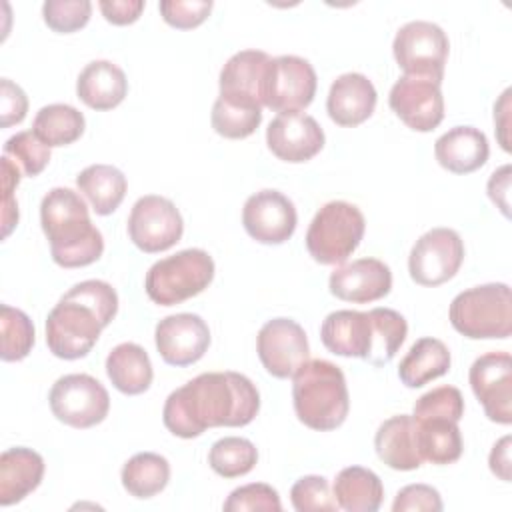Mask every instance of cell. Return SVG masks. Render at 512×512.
<instances>
[{"label":"cell","instance_id":"1","mask_svg":"<svg viewBox=\"0 0 512 512\" xmlns=\"http://www.w3.org/2000/svg\"><path fill=\"white\" fill-rule=\"evenodd\" d=\"M260 410V394L238 372H204L168 394L164 426L178 438H196L216 426H246Z\"/></svg>","mask_w":512,"mask_h":512},{"label":"cell","instance_id":"2","mask_svg":"<svg viewBox=\"0 0 512 512\" xmlns=\"http://www.w3.org/2000/svg\"><path fill=\"white\" fill-rule=\"evenodd\" d=\"M118 312V294L104 280L74 284L46 318V344L64 360L84 358Z\"/></svg>","mask_w":512,"mask_h":512},{"label":"cell","instance_id":"3","mask_svg":"<svg viewBox=\"0 0 512 512\" xmlns=\"http://www.w3.org/2000/svg\"><path fill=\"white\" fill-rule=\"evenodd\" d=\"M40 224L50 242L52 260L62 268L96 262L104 238L92 224L84 198L70 188H52L40 202Z\"/></svg>","mask_w":512,"mask_h":512},{"label":"cell","instance_id":"4","mask_svg":"<svg viewBox=\"0 0 512 512\" xmlns=\"http://www.w3.org/2000/svg\"><path fill=\"white\" fill-rule=\"evenodd\" d=\"M292 378L294 412L304 426L328 432L344 424L350 396L340 366L314 358L306 360Z\"/></svg>","mask_w":512,"mask_h":512},{"label":"cell","instance_id":"5","mask_svg":"<svg viewBox=\"0 0 512 512\" xmlns=\"http://www.w3.org/2000/svg\"><path fill=\"white\" fill-rule=\"evenodd\" d=\"M448 316L454 330L466 338H508L512 332L510 286L490 282L468 288L452 300Z\"/></svg>","mask_w":512,"mask_h":512},{"label":"cell","instance_id":"6","mask_svg":"<svg viewBox=\"0 0 512 512\" xmlns=\"http://www.w3.org/2000/svg\"><path fill=\"white\" fill-rule=\"evenodd\" d=\"M214 278V260L202 248H186L154 262L144 280L148 298L160 306H174L198 296Z\"/></svg>","mask_w":512,"mask_h":512},{"label":"cell","instance_id":"7","mask_svg":"<svg viewBox=\"0 0 512 512\" xmlns=\"http://www.w3.org/2000/svg\"><path fill=\"white\" fill-rule=\"evenodd\" d=\"M366 230L364 214L358 206L332 200L312 218L306 232L308 254L326 266H338L358 248Z\"/></svg>","mask_w":512,"mask_h":512},{"label":"cell","instance_id":"8","mask_svg":"<svg viewBox=\"0 0 512 512\" xmlns=\"http://www.w3.org/2000/svg\"><path fill=\"white\" fill-rule=\"evenodd\" d=\"M448 48L446 32L428 20L406 22L398 28L392 42L394 58L406 76L430 78L434 82L444 78Z\"/></svg>","mask_w":512,"mask_h":512},{"label":"cell","instance_id":"9","mask_svg":"<svg viewBox=\"0 0 512 512\" xmlns=\"http://www.w3.org/2000/svg\"><path fill=\"white\" fill-rule=\"evenodd\" d=\"M52 414L72 428H92L110 410L108 390L90 374L60 376L48 394Z\"/></svg>","mask_w":512,"mask_h":512},{"label":"cell","instance_id":"10","mask_svg":"<svg viewBox=\"0 0 512 512\" xmlns=\"http://www.w3.org/2000/svg\"><path fill=\"white\" fill-rule=\"evenodd\" d=\"M316 84V72L308 60L292 54L270 58L262 82V106L278 114L300 112L314 100Z\"/></svg>","mask_w":512,"mask_h":512},{"label":"cell","instance_id":"11","mask_svg":"<svg viewBox=\"0 0 512 512\" xmlns=\"http://www.w3.org/2000/svg\"><path fill=\"white\" fill-rule=\"evenodd\" d=\"M182 232L184 220L172 200L146 194L134 202L128 216V236L142 252H164L180 242Z\"/></svg>","mask_w":512,"mask_h":512},{"label":"cell","instance_id":"12","mask_svg":"<svg viewBox=\"0 0 512 512\" xmlns=\"http://www.w3.org/2000/svg\"><path fill=\"white\" fill-rule=\"evenodd\" d=\"M464 260V242L452 228L424 232L410 250L408 272L420 286H440L456 276Z\"/></svg>","mask_w":512,"mask_h":512},{"label":"cell","instance_id":"13","mask_svg":"<svg viewBox=\"0 0 512 512\" xmlns=\"http://www.w3.org/2000/svg\"><path fill=\"white\" fill-rule=\"evenodd\" d=\"M256 350L262 366L274 378H292L310 356L306 332L292 318L268 320L258 332Z\"/></svg>","mask_w":512,"mask_h":512},{"label":"cell","instance_id":"14","mask_svg":"<svg viewBox=\"0 0 512 512\" xmlns=\"http://www.w3.org/2000/svg\"><path fill=\"white\" fill-rule=\"evenodd\" d=\"M470 388L484 414L498 424L512 422V360L508 352H488L476 358L468 372Z\"/></svg>","mask_w":512,"mask_h":512},{"label":"cell","instance_id":"15","mask_svg":"<svg viewBox=\"0 0 512 512\" xmlns=\"http://www.w3.org/2000/svg\"><path fill=\"white\" fill-rule=\"evenodd\" d=\"M392 112L412 130L430 132L444 118V96L440 82L420 76H400L390 88Z\"/></svg>","mask_w":512,"mask_h":512},{"label":"cell","instance_id":"16","mask_svg":"<svg viewBox=\"0 0 512 512\" xmlns=\"http://www.w3.org/2000/svg\"><path fill=\"white\" fill-rule=\"evenodd\" d=\"M296 208L278 190H260L244 202L242 224L250 238L260 244H282L296 230Z\"/></svg>","mask_w":512,"mask_h":512},{"label":"cell","instance_id":"17","mask_svg":"<svg viewBox=\"0 0 512 512\" xmlns=\"http://www.w3.org/2000/svg\"><path fill=\"white\" fill-rule=\"evenodd\" d=\"M154 340L158 354L166 364L190 366L206 354L210 346V328L198 314H170L156 324Z\"/></svg>","mask_w":512,"mask_h":512},{"label":"cell","instance_id":"18","mask_svg":"<svg viewBox=\"0 0 512 512\" xmlns=\"http://www.w3.org/2000/svg\"><path fill=\"white\" fill-rule=\"evenodd\" d=\"M270 152L284 162H306L324 146V130L304 112H282L266 128Z\"/></svg>","mask_w":512,"mask_h":512},{"label":"cell","instance_id":"19","mask_svg":"<svg viewBox=\"0 0 512 512\" xmlns=\"http://www.w3.org/2000/svg\"><path fill=\"white\" fill-rule=\"evenodd\" d=\"M330 292L346 302L368 304L384 298L392 288V272L378 258H358L338 266L328 280Z\"/></svg>","mask_w":512,"mask_h":512},{"label":"cell","instance_id":"20","mask_svg":"<svg viewBox=\"0 0 512 512\" xmlns=\"http://www.w3.org/2000/svg\"><path fill=\"white\" fill-rule=\"evenodd\" d=\"M320 338L336 356L368 360L374 346V324L368 312L336 310L324 318Z\"/></svg>","mask_w":512,"mask_h":512},{"label":"cell","instance_id":"21","mask_svg":"<svg viewBox=\"0 0 512 512\" xmlns=\"http://www.w3.org/2000/svg\"><path fill=\"white\" fill-rule=\"evenodd\" d=\"M376 100V88L364 74L346 72L332 82L326 98V110L332 122L352 128L372 116Z\"/></svg>","mask_w":512,"mask_h":512},{"label":"cell","instance_id":"22","mask_svg":"<svg viewBox=\"0 0 512 512\" xmlns=\"http://www.w3.org/2000/svg\"><path fill=\"white\" fill-rule=\"evenodd\" d=\"M378 458L392 470H416L422 466L418 450V422L410 414H396L384 420L374 436Z\"/></svg>","mask_w":512,"mask_h":512},{"label":"cell","instance_id":"23","mask_svg":"<svg viewBox=\"0 0 512 512\" xmlns=\"http://www.w3.org/2000/svg\"><path fill=\"white\" fill-rule=\"evenodd\" d=\"M490 146L482 130L474 126H454L434 144L438 164L452 174H470L488 160Z\"/></svg>","mask_w":512,"mask_h":512},{"label":"cell","instance_id":"24","mask_svg":"<svg viewBox=\"0 0 512 512\" xmlns=\"http://www.w3.org/2000/svg\"><path fill=\"white\" fill-rule=\"evenodd\" d=\"M270 56L262 50H242L220 70V96L262 106V82Z\"/></svg>","mask_w":512,"mask_h":512},{"label":"cell","instance_id":"25","mask_svg":"<svg viewBox=\"0 0 512 512\" xmlns=\"http://www.w3.org/2000/svg\"><path fill=\"white\" fill-rule=\"evenodd\" d=\"M44 476V458L32 448H8L0 456V506H12L34 492Z\"/></svg>","mask_w":512,"mask_h":512},{"label":"cell","instance_id":"26","mask_svg":"<svg viewBox=\"0 0 512 512\" xmlns=\"http://www.w3.org/2000/svg\"><path fill=\"white\" fill-rule=\"evenodd\" d=\"M128 92V80L120 66L110 60L88 62L76 80L78 98L92 110L116 108Z\"/></svg>","mask_w":512,"mask_h":512},{"label":"cell","instance_id":"27","mask_svg":"<svg viewBox=\"0 0 512 512\" xmlns=\"http://www.w3.org/2000/svg\"><path fill=\"white\" fill-rule=\"evenodd\" d=\"M106 374L114 388L128 396L146 392L154 378L150 356L134 342H122L108 352Z\"/></svg>","mask_w":512,"mask_h":512},{"label":"cell","instance_id":"28","mask_svg":"<svg viewBox=\"0 0 512 512\" xmlns=\"http://www.w3.org/2000/svg\"><path fill=\"white\" fill-rule=\"evenodd\" d=\"M450 368V350L438 338L424 336L416 340L406 356L398 364V376L404 386L420 388L440 376Z\"/></svg>","mask_w":512,"mask_h":512},{"label":"cell","instance_id":"29","mask_svg":"<svg viewBox=\"0 0 512 512\" xmlns=\"http://www.w3.org/2000/svg\"><path fill=\"white\" fill-rule=\"evenodd\" d=\"M334 498L346 512H376L384 498V486L368 468H342L334 480Z\"/></svg>","mask_w":512,"mask_h":512},{"label":"cell","instance_id":"30","mask_svg":"<svg viewBox=\"0 0 512 512\" xmlns=\"http://www.w3.org/2000/svg\"><path fill=\"white\" fill-rule=\"evenodd\" d=\"M78 190L88 198L98 216L112 214L126 196V176L110 164L86 166L76 176Z\"/></svg>","mask_w":512,"mask_h":512},{"label":"cell","instance_id":"31","mask_svg":"<svg viewBox=\"0 0 512 512\" xmlns=\"http://www.w3.org/2000/svg\"><path fill=\"white\" fill-rule=\"evenodd\" d=\"M124 490L134 498H152L160 494L170 480V464L156 452H138L126 460L120 472Z\"/></svg>","mask_w":512,"mask_h":512},{"label":"cell","instance_id":"32","mask_svg":"<svg viewBox=\"0 0 512 512\" xmlns=\"http://www.w3.org/2000/svg\"><path fill=\"white\" fill-rule=\"evenodd\" d=\"M418 422V450L422 460L444 466L462 456V434L458 422L448 418H426Z\"/></svg>","mask_w":512,"mask_h":512},{"label":"cell","instance_id":"33","mask_svg":"<svg viewBox=\"0 0 512 512\" xmlns=\"http://www.w3.org/2000/svg\"><path fill=\"white\" fill-rule=\"evenodd\" d=\"M86 128L84 114L70 104L42 106L32 122V132L50 148L76 142Z\"/></svg>","mask_w":512,"mask_h":512},{"label":"cell","instance_id":"34","mask_svg":"<svg viewBox=\"0 0 512 512\" xmlns=\"http://www.w3.org/2000/svg\"><path fill=\"white\" fill-rule=\"evenodd\" d=\"M212 128L216 134L230 138V140H242L256 132V128L262 122V106L218 96L212 106L210 116Z\"/></svg>","mask_w":512,"mask_h":512},{"label":"cell","instance_id":"35","mask_svg":"<svg viewBox=\"0 0 512 512\" xmlns=\"http://www.w3.org/2000/svg\"><path fill=\"white\" fill-rule=\"evenodd\" d=\"M368 314L374 324V346L368 362L372 366H384L396 356L406 340L408 324L406 318L392 308H372Z\"/></svg>","mask_w":512,"mask_h":512},{"label":"cell","instance_id":"36","mask_svg":"<svg viewBox=\"0 0 512 512\" xmlns=\"http://www.w3.org/2000/svg\"><path fill=\"white\" fill-rule=\"evenodd\" d=\"M258 462V450L248 438L226 436L212 444L208 452L210 468L222 478H238L248 474Z\"/></svg>","mask_w":512,"mask_h":512},{"label":"cell","instance_id":"37","mask_svg":"<svg viewBox=\"0 0 512 512\" xmlns=\"http://www.w3.org/2000/svg\"><path fill=\"white\" fill-rule=\"evenodd\" d=\"M0 330H2L0 356L4 362H18L30 354L34 346V324L22 310L2 304Z\"/></svg>","mask_w":512,"mask_h":512},{"label":"cell","instance_id":"38","mask_svg":"<svg viewBox=\"0 0 512 512\" xmlns=\"http://www.w3.org/2000/svg\"><path fill=\"white\" fill-rule=\"evenodd\" d=\"M2 154L8 156L26 176H38L50 162V146H46L32 130H22L10 136L2 148Z\"/></svg>","mask_w":512,"mask_h":512},{"label":"cell","instance_id":"39","mask_svg":"<svg viewBox=\"0 0 512 512\" xmlns=\"http://www.w3.org/2000/svg\"><path fill=\"white\" fill-rule=\"evenodd\" d=\"M412 416L416 420H426V418H448L454 422H460L464 416V398L462 392L456 386H438L432 388L430 392L422 394L416 404Z\"/></svg>","mask_w":512,"mask_h":512},{"label":"cell","instance_id":"40","mask_svg":"<svg viewBox=\"0 0 512 512\" xmlns=\"http://www.w3.org/2000/svg\"><path fill=\"white\" fill-rule=\"evenodd\" d=\"M92 4L88 0H46L42 18L46 26L60 34H70L84 28L90 20Z\"/></svg>","mask_w":512,"mask_h":512},{"label":"cell","instance_id":"41","mask_svg":"<svg viewBox=\"0 0 512 512\" xmlns=\"http://www.w3.org/2000/svg\"><path fill=\"white\" fill-rule=\"evenodd\" d=\"M290 500L296 512H310V510H336L338 502L330 492V484L324 476H302L290 488Z\"/></svg>","mask_w":512,"mask_h":512},{"label":"cell","instance_id":"42","mask_svg":"<svg viewBox=\"0 0 512 512\" xmlns=\"http://www.w3.org/2000/svg\"><path fill=\"white\" fill-rule=\"evenodd\" d=\"M226 512H248V510H264V512H280V496L278 492L264 484V482H252L244 484L230 492V496L224 502Z\"/></svg>","mask_w":512,"mask_h":512},{"label":"cell","instance_id":"43","mask_svg":"<svg viewBox=\"0 0 512 512\" xmlns=\"http://www.w3.org/2000/svg\"><path fill=\"white\" fill-rule=\"evenodd\" d=\"M212 6V0H162L158 10L166 24L180 30H190L208 18Z\"/></svg>","mask_w":512,"mask_h":512},{"label":"cell","instance_id":"44","mask_svg":"<svg viewBox=\"0 0 512 512\" xmlns=\"http://www.w3.org/2000/svg\"><path fill=\"white\" fill-rule=\"evenodd\" d=\"M394 512H408V510H428V512H440L442 510V498L436 488L428 484H408L402 490H398L394 502Z\"/></svg>","mask_w":512,"mask_h":512},{"label":"cell","instance_id":"45","mask_svg":"<svg viewBox=\"0 0 512 512\" xmlns=\"http://www.w3.org/2000/svg\"><path fill=\"white\" fill-rule=\"evenodd\" d=\"M20 182V168L2 154V236L6 238L18 224V202L14 200V188Z\"/></svg>","mask_w":512,"mask_h":512},{"label":"cell","instance_id":"46","mask_svg":"<svg viewBox=\"0 0 512 512\" xmlns=\"http://www.w3.org/2000/svg\"><path fill=\"white\" fill-rule=\"evenodd\" d=\"M28 112V98L24 90L14 84L8 78H2L0 82V124L2 128H8L12 124H18L24 120Z\"/></svg>","mask_w":512,"mask_h":512},{"label":"cell","instance_id":"47","mask_svg":"<svg viewBox=\"0 0 512 512\" xmlns=\"http://www.w3.org/2000/svg\"><path fill=\"white\" fill-rule=\"evenodd\" d=\"M98 6L104 18L116 26H126L136 22L144 10L142 0H100Z\"/></svg>","mask_w":512,"mask_h":512},{"label":"cell","instance_id":"48","mask_svg":"<svg viewBox=\"0 0 512 512\" xmlns=\"http://www.w3.org/2000/svg\"><path fill=\"white\" fill-rule=\"evenodd\" d=\"M508 192H510V166L504 164L498 170H494L488 180V196L504 216H510Z\"/></svg>","mask_w":512,"mask_h":512},{"label":"cell","instance_id":"49","mask_svg":"<svg viewBox=\"0 0 512 512\" xmlns=\"http://www.w3.org/2000/svg\"><path fill=\"white\" fill-rule=\"evenodd\" d=\"M510 436H504L500 438L494 446H492V452H490V458H488V464H490V470L504 482H510Z\"/></svg>","mask_w":512,"mask_h":512},{"label":"cell","instance_id":"50","mask_svg":"<svg viewBox=\"0 0 512 512\" xmlns=\"http://www.w3.org/2000/svg\"><path fill=\"white\" fill-rule=\"evenodd\" d=\"M508 110H510V88H506L502 92L500 100L494 104V124H496V130H498V140H500L504 150H510L508 136H506V130H508Z\"/></svg>","mask_w":512,"mask_h":512}]
</instances>
